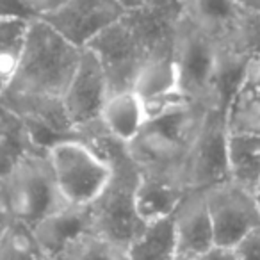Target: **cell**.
<instances>
[{
	"label": "cell",
	"mask_w": 260,
	"mask_h": 260,
	"mask_svg": "<svg viewBox=\"0 0 260 260\" xmlns=\"http://www.w3.org/2000/svg\"><path fill=\"white\" fill-rule=\"evenodd\" d=\"M2 184L13 217L29 226L66 205L55 184L48 150L23 159L11 173L2 177Z\"/></svg>",
	"instance_id": "5b68a950"
},
{
	"label": "cell",
	"mask_w": 260,
	"mask_h": 260,
	"mask_svg": "<svg viewBox=\"0 0 260 260\" xmlns=\"http://www.w3.org/2000/svg\"><path fill=\"white\" fill-rule=\"evenodd\" d=\"M0 260H52L32 226L13 221L0 241Z\"/></svg>",
	"instance_id": "44dd1931"
},
{
	"label": "cell",
	"mask_w": 260,
	"mask_h": 260,
	"mask_svg": "<svg viewBox=\"0 0 260 260\" xmlns=\"http://www.w3.org/2000/svg\"><path fill=\"white\" fill-rule=\"evenodd\" d=\"M173 59L182 94L196 105H216L221 45L184 13L175 30Z\"/></svg>",
	"instance_id": "3957f363"
},
{
	"label": "cell",
	"mask_w": 260,
	"mask_h": 260,
	"mask_svg": "<svg viewBox=\"0 0 260 260\" xmlns=\"http://www.w3.org/2000/svg\"><path fill=\"white\" fill-rule=\"evenodd\" d=\"M52 260H128L126 258V249L116 246L114 242L107 241L102 235L86 234L75 242L62 249L59 255Z\"/></svg>",
	"instance_id": "7402d4cb"
},
{
	"label": "cell",
	"mask_w": 260,
	"mask_h": 260,
	"mask_svg": "<svg viewBox=\"0 0 260 260\" xmlns=\"http://www.w3.org/2000/svg\"><path fill=\"white\" fill-rule=\"evenodd\" d=\"M173 223L177 232L178 255L198 258L212 246H216L212 219L203 191L187 192L184 202L175 210Z\"/></svg>",
	"instance_id": "7c38bea8"
},
{
	"label": "cell",
	"mask_w": 260,
	"mask_h": 260,
	"mask_svg": "<svg viewBox=\"0 0 260 260\" xmlns=\"http://www.w3.org/2000/svg\"><path fill=\"white\" fill-rule=\"evenodd\" d=\"M32 230L41 246L54 258L77 239L93 232L91 207L64 205L43 217L40 223L34 224Z\"/></svg>",
	"instance_id": "4fadbf2b"
},
{
	"label": "cell",
	"mask_w": 260,
	"mask_h": 260,
	"mask_svg": "<svg viewBox=\"0 0 260 260\" xmlns=\"http://www.w3.org/2000/svg\"><path fill=\"white\" fill-rule=\"evenodd\" d=\"M30 22L0 20V82H11L25 48Z\"/></svg>",
	"instance_id": "ffe728a7"
},
{
	"label": "cell",
	"mask_w": 260,
	"mask_h": 260,
	"mask_svg": "<svg viewBox=\"0 0 260 260\" xmlns=\"http://www.w3.org/2000/svg\"><path fill=\"white\" fill-rule=\"evenodd\" d=\"M48 160L66 205H93L111 178L107 160L75 138L54 143L48 148Z\"/></svg>",
	"instance_id": "277c9868"
},
{
	"label": "cell",
	"mask_w": 260,
	"mask_h": 260,
	"mask_svg": "<svg viewBox=\"0 0 260 260\" xmlns=\"http://www.w3.org/2000/svg\"><path fill=\"white\" fill-rule=\"evenodd\" d=\"M125 15L118 0H68L62 8L41 16L77 47L84 48L102 30Z\"/></svg>",
	"instance_id": "30bf717a"
},
{
	"label": "cell",
	"mask_w": 260,
	"mask_h": 260,
	"mask_svg": "<svg viewBox=\"0 0 260 260\" xmlns=\"http://www.w3.org/2000/svg\"><path fill=\"white\" fill-rule=\"evenodd\" d=\"M241 2L244 4V8L249 9V11L260 15V0H241Z\"/></svg>",
	"instance_id": "f1b7e54d"
},
{
	"label": "cell",
	"mask_w": 260,
	"mask_h": 260,
	"mask_svg": "<svg viewBox=\"0 0 260 260\" xmlns=\"http://www.w3.org/2000/svg\"><path fill=\"white\" fill-rule=\"evenodd\" d=\"M128 260H177L178 242L173 216L146 223L143 232L126 248Z\"/></svg>",
	"instance_id": "e0dca14e"
},
{
	"label": "cell",
	"mask_w": 260,
	"mask_h": 260,
	"mask_svg": "<svg viewBox=\"0 0 260 260\" xmlns=\"http://www.w3.org/2000/svg\"><path fill=\"white\" fill-rule=\"evenodd\" d=\"M66 2H68V0H27V4L30 6V9H32L40 18L45 15L54 13L55 9L62 8Z\"/></svg>",
	"instance_id": "d4e9b609"
},
{
	"label": "cell",
	"mask_w": 260,
	"mask_h": 260,
	"mask_svg": "<svg viewBox=\"0 0 260 260\" xmlns=\"http://www.w3.org/2000/svg\"><path fill=\"white\" fill-rule=\"evenodd\" d=\"M100 123L116 141L128 146L148 123L145 102L134 89L111 93L102 109Z\"/></svg>",
	"instance_id": "9a60e30c"
},
{
	"label": "cell",
	"mask_w": 260,
	"mask_h": 260,
	"mask_svg": "<svg viewBox=\"0 0 260 260\" xmlns=\"http://www.w3.org/2000/svg\"><path fill=\"white\" fill-rule=\"evenodd\" d=\"M118 2H119V6L125 9V13H128V11H136V9L145 8V6H148L153 0H118Z\"/></svg>",
	"instance_id": "83f0119b"
},
{
	"label": "cell",
	"mask_w": 260,
	"mask_h": 260,
	"mask_svg": "<svg viewBox=\"0 0 260 260\" xmlns=\"http://www.w3.org/2000/svg\"><path fill=\"white\" fill-rule=\"evenodd\" d=\"M111 89L105 70L93 50L84 47L80 61L73 73L66 93L62 94L66 114L75 132L98 121Z\"/></svg>",
	"instance_id": "9c48e42d"
},
{
	"label": "cell",
	"mask_w": 260,
	"mask_h": 260,
	"mask_svg": "<svg viewBox=\"0 0 260 260\" xmlns=\"http://www.w3.org/2000/svg\"><path fill=\"white\" fill-rule=\"evenodd\" d=\"M203 192L212 219L216 246L235 248L246 235L260 226V207L255 194L232 180Z\"/></svg>",
	"instance_id": "ba28073f"
},
{
	"label": "cell",
	"mask_w": 260,
	"mask_h": 260,
	"mask_svg": "<svg viewBox=\"0 0 260 260\" xmlns=\"http://www.w3.org/2000/svg\"><path fill=\"white\" fill-rule=\"evenodd\" d=\"M234 249L239 260H260V226L246 235Z\"/></svg>",
	"instance_id": "cb8c5ba5"
},
{
	"label": "cell",
	"mask_w": 260,
	"mask_h": 260,
	"mask_svg": "<svg viewBox=\"0 0 260 260\" xmlns=\"http://www.w3.org/2000/svg\"><path fill=\"white\" fill-rule=\"evenodd\" d=\"M13 221H15V217H13L11 210H9V207H8V202H6L4 184H2V177H0V241H2L6 230H8Z\"/></svg>",
	"instance_id": "484cf974"
},
{
	"label": "cell",
	"mask_w": 260,
	"mask_h": 260,
	"mask_svg": "<svg viewBox=\"0 0 260 260\" xmlns=\"http://www.w3.org/2000/svg\"><path fill=\"white\" fill-rule=\"evenodd\" d=\"M230 180L255 194L260 182V136L230 134Z\"/></svg>",
	"instance_id": "d6986e66"
},
{
	"label": "cell",
	"mask_w": 260,
	"mask_h": 260,
	"mask_svg": "<svg viewBox=\"0 0 260 260\" xmlns=\"http://www.w3.org/2000/svg\"><path fill=\"white\" fill-rule=\"evenodd\" d=\"M36 152L47 150L36 143L30 126L18 114L0 105V177L11 173L23 159Z\"/></svg>",
	"instance_id": "2e32d148"
},
{
	"label": "cell",
	"mask_w": 260,
	"mask_h": 260,
	"mask_svg": "<svg viewBox=\"0 0 260 260\" xmlns=\"http://www.w3.org/2000/svg\"><path fill=\"white\" fill-rule=\"evenodd\" d=\"M40 18L36 13L30 9L27 0H0V20H32Z\"/></svg>",
	"instance_id": "603a6c76"
},
{
	"label": "cell",
	"mask_w": 260,
	"mask_h": 260,
	"mask_svg": "<svg viewBox=\"0 0 260 260\" xmlns=\"http://www.w3.org/2000/svg\"><path fill=\"white\" fill-rule=\"evenodd\" d=\"M196 260H239L235 255L234 248H226V246H212L209 251L200 255Z\"/></svg>",
	"instance_id": "4316f807"
},
{
	"label": "cell",
	"mask_w": 260,
	"mask_h": 260,
	"mask_svg": "<svg viewBox=\"0 0 260 260\" xmlns=\"http://www.w3.org/2000/svg\"><path fill=\"white\" fill-rule=\"evenodd\" d=\"M189 189L178 178L155 173H141L136 192L138 214L145 223L166 219L175 214Z\"/></svg>",
	"instance_id": "5bb4252c"
},
{
	"label": "cell",
	"mask_w": 260,
	"mask_h": 260,
	"mask_svg": "<svg viewBox=\"0 0 260 260\" xmlns=\"http://www.w3.org/2000/svg\"><path fill=\"white\" fill-rule=\"evenodd\" d=\"M255 200H256V203H258V207H260V182H258V185H256V191H255Z\"/></svg>",
	"instance_id": "f546056e"
},
{
	"label": "cell",
	"mask_w": 260,
	"mask_h": 260,
	"mask_svg": "<svg viewBox=\"0 0 260 260\" xmlns=\"http://www.w3.org/2000/svg\"><path fill=\"white\" fill-rule=\"evenodd\" d=\"M86 48L93 50L100 59L111 93L132 89L139 70L152 57L150 48L128 23L125 15L102 30Z\"/></svg>",
	"instance_id": "52a82bcc"
},
{
	"label": "cell",
	"mask_w": 260,
	"mask_h": 260,
	"mask_svg": "<svg viewBox=\"0 0 260 260\" xmlns=\"http://www.w3.org/2000/svg\"><path fill=\"white\" fill-rule=\"evenodd\" d=\"M184 15L209 32L221 47L232 48L249 15L241 0H180Z\"/></svg>",
	"instance_id": "8fae6325"
},
{
	"label": "cell",
	"mask_w": 260,
	"mask_h": 260,
	"mask_svg": "<svg viewBox=\"0 0 260 260\" xmlns=\"http://www.w3.org/2000/svg\"><path fill=\"white\" fill-rule=\"evenodd\" d=\"M228 139L226 109L210 105L185 159L184 182L189 191H209L230 180Z\"/></svg>",
	"instance_id": "8992f818"
},
{
	"label": "cell",
	"mask_w": 260,
	"mask_h": 260,
	"mask_svg": "<svg viewBox=\"0 0 260 260\" xmlns=\"http://www.w3.org/2000/svg\"><path fill=\"white\" fill-rule=\"evenodd\" d=\"M132 89L143 98V102L155 100V98L180 91L173 50L152 55L139 70Z\"/></svg>",
	"instance_id": "ac0fdd59"
},
{
	"label": "cell",
	"mask_w": 260,
	"mask_h": 260,
	"mask_svg": "<svg viewBox=\"0 0 260 260\" xmlns=\"http://www.w3.org/2000/svg\"><path fill=\"white\" fill-rule=\"evenodd\" d=\"M177 260H196L194 256H187V255H178Z\"/></svg>",
	"instance_id": "4dcf8cb0"
},
{
	"label": "cell",
	"mask_w": 260,
	"mask_h": 260,
	"mask_svg": "<svg viewBox=\"0 0 260 260\" xmlns=\"http://www.w3.org/2000/svg\"><path fill=\"white\" fill-rule=\"evenodd\" d=\"M82 48L64 38L47 20L30 22L25 48L6 89L62 98L80 61Z\"/></svg>",
	"instance_id": "6da1fadb"
},
{
	"label": "cell",
	"mask_w": 260,
	"mask_h": 260,
	"mask_svg": "<svg viewBox=\"0 0 260 260\" xmlns=\"http://www.w3.org/2000/svg\"><path fill=\"white\" fill-rule=\"evenodd\" d=\"M209 107L189 104L148 119L141 134L128 145L130 155L141 173L166 175L184 182L185 159Z\"/></svg>",
	"instance_id": "7a4b0ae2"
}]
</instances>
